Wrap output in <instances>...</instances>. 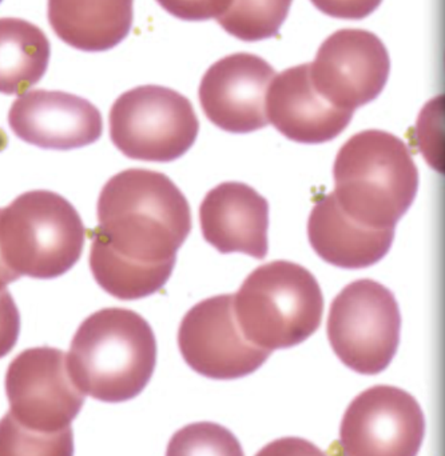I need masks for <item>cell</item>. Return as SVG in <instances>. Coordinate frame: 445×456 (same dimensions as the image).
Returning a JSON list of instances; mask_svg holds the SVG:
<instances>
[{"mask_svg":"<svg viewBox=\"0 0 445 456\" xmlns=\"http://www.w3.org/2000/svg\"><path fill=\"white\" fill-rule=\"evenodd\" d=\"M166 456H245L227 428L211 422L193 423L171 436Z\"/></svg>","mask_w":445,"mask_h":456,"instance_id":"obj_21","label":"cell"},{"mask_svg":"<svg viewBox=\"0 0 445 456\" xmlns=\"http://www.w3.org/2000/svg\"><path fill=\"white\" fill-rule=\"evenodd\" d=\"M178 346L185 362L210 379L232 380L253 374L270 351L243 337L233 307V295L209 297L182 319Z\"/></svg>","mask_w":445,"mask_h":456,"instance_id":"obj_10","label":"cell"},{"mask_svg":"<svg viewBox=\"0 0 445 456\" xmlns=\"http://www.w3.org/2000/svg\"><path fill=\"white\" fill-rule=\"evenodd\" d=\"M267 117L291 141L320 144L337 138L352 120L353 111L339 109L320 95L310 80L309 64H301L270 83Z\"/></svg>","mask_w":445,"mask_h":456,"instance_id":"obj_14","label":"cell"},{"mask_svg":"<svg viewBox=\"0 0 445 456\" xmlns=\"http://www.w3.org/2000/svg\"><path fill=\"white\" fill-rule=\"evenodd\" d=\"M21 332V315L10 291L0 289V359L15 347Z\"/></svg>","mask_w":445,"mask_h":456,"instance_id":"obj_23","label":"cell"},{"mask_svg":"<svg viewBox=\"0 0 445 456\" xmlns=\"http://www.w3.org/2000/svg\"><path fill=\"white\" fill-rule=\"evenodd\" d=\"M424 433V414L411 394L376 386L345 411L340 447L344 456H416Z\"/></svg>","mask_w":445,"mask_h":456,"instance_id":"obj_9","label":"cell"},{"mask_svg":"<svg viewBox=\"0 0 445 456\" xmlns=\"http://www.w3.org/2000/svg\"><path fill=\"white\" fill-rule=\"evenodd\" d=\"M401 315L395 295L379 281L348 284L332 302L326 334L334 354L353 371H384L400 343Z\"/></svg>","mask_w":445,"mask_h":456,"instance_id":"obj_7","label":"cell"},{"mask_svg":"<svg viewBox=\"0 0 445 456\" xmlns=\"http://www.w3.org/2000/svg\"><path fill=\"white\" fill-rule=\"evenodd\" d=\"M163 10L182 20L217 19L229 7L230 0H157Z\"/></svg>","mask_w":445,"mask_h":456,"instance_id":"obj_22","label":"cell"},{"mask_svg":"<svg viewBox=\"0 0 445 456\" xmlns=\"http://www.w3.org/2000/svg\"><path fill=\"white\" fill-rule=\"evenodd\" d=\"M50 42L42 29L21 19H0V94H21L47 71Z\"/></svg>","mask_w":445,"mask_h":456,"instance_id":"obj_18","label":"cell"},{"mask_svg":"<svg viewBox=\"0 0 445 456\" xmlns=\"http://www.w3.org/2000/svg\"><path fill=\"white\" fill-rule=\"evenodd\" d=\"M308 235L316 254L329 265L358 270L383 259L395 238V228L377 230L350 219L340 208L334 192L316 202Z\"/></svg>","mask_w":445,"mask_h":456,"instance_id":"obj_16","label":"cell"},{"mask_svg":"<svg viewBox=\"0 0 445 456\" xmlns=\"http://www.w3.org/2000/svg\"><path fill=\"white\" fill-rule=\"evenodd\" d=\"M316 8L332 18L360 20L371 15L383 0H310Z\"/></svg>","mask_w":445,"mask_h":456,"instance_id":"obj_24","label":"cell"},{"mask_svg":"<svg viewBox=\"0 0 445 456\" xmlns=\"http://www.w3.org/2000/svg\"><path fill=\"white\" fill-rule=\"evenodd\" d=\"M256 456H328L301 438H283L265 446Z\"/></svg>","mask_w":445,"mask_h":456,"instance_id":"obj_25","label":"cell"},{"mask_svg":"<svg viewBox=\"0 0 445 456\" xmlns=\"http://www.w3.org/2000/svg\"><path fill=\"white\" fill-rule=\"evenodd\" d=\"M70 377L85 395L104 403L138 396L157 364V340L136 311L103 308L75 332L66 355Z\"/></svg>","mask_w":445,"mask_h":456,"instance_id":"obj_2","label":"cell"},{"mask_svg":"<svg viewBox=\"0 0 445 456\" xmlns=\"http://www.w3.org/2000/svg\"><path fill=\"white\" fill-rule=\"evenodd\" d=\"M201 230L221 254H268L269 203L245 183L227 182L208 192L200 208Z\"/></svg>","mask_w":445,"mask_h":456,"instance_id":"obj_15","label":"cell"},{"mask_svg":"<svg viewBox=\"0 0 445 456\" xmlns=\"http://www.w3.org/2000/svg\"><path fill=\"white\" fill-rule=\"evenodd\" d=\"M0 456H74L71 426L56 433L29 430L10 412L0 419Z\"/></svg>","mask_w":445,"mask_h":456,"instance_id":"obj_20","label":"cell"},{"mask_svg":"<svg viewBox=\"0 0 445 456\" xmlns=\"http://www.w3.org/2000/svg\"><path fill=\"white\" fill-rule=\"evenodd\" d=\"M5 394L11 417L40 433L70 428L85 404V394L67 370L66 354L45 346L24 350L11 362Z\"/></svg>","mask_w":445,"mask_h":456,"instance_id":"obj_8","label":"cell"},{"mask_svg":"<svg viewBox=\"0 0 445 456\" xmlns=\"http://www.w3.org/2000/svg\"><path fill=\"white\" fill-rule=\"evenodd\" d=\"M85 238L79 214L56 192H24L0 210V255L21 276L63 275L79 260Z\"/></svg>","mask_w":445,"mask_h":456,"instance_id":"obj_5","label":"cell"},{"mask_svg":"<svg viewBox=\"0 0 445 456\" xmlns=\"http://www.w3.org/2000/svg\"><path fill=\"white\" fill-rule=\"evenodd\" d=\"M390 69V55L380 37L353 28L331 35L309 64L317 93L348 111L375 101L387 85Z\"/></svg>","mask_w":445,"mask_h":456,"instance_id":"obj_11","label":"cell"},{"mask_svg":"<svg viewBox=\"0 0 445 456\" xmlns=\"http://www.w3.org/2000/svg\"><path fill=\"white\" fill-rule=\"evenodd\" d=\"M110 139L130 159L169 163L186 154L200 122L186 96L161 86L122 94L109 115Z\"/></svg>","mask_w":445,"mask_h":456,"instance_id":"obj_6","label":"cell"},{"mask_svg":"<svg viewBox=\"0 0 445 456\" xmlns=\"http://www.w3.org/2000/svg\"><path fill=\"white\" fill-rule=\"evenodd\" d=\"M243 337L272 351L294 347L321 324L324 297L315 276L297 263L277 260L256 268L233 295Z\"/></svg>","mask_w":445,"mask_h":456,"instance_id":"obj_4","label":"cell"},{"mask_svg":"<svg viewBox=\"0 0 445 456\" xmlns=\"http://www.w3.org/2000/svg\"><path fill=\"white\" fill-rule=\"evenodd\" d=\"M19 278H21V275L13 273V271L5 265L2 255H0V289H5V286L12 283V281H18Z\"/></svg>","mask_w":445,"mask_h":456,"instance_id":"obj_26","label":"cell"},{"mask_svg":"<svg viewBox=\"0 0 445 456\" xmlns=\"http://www.w3.org/2000/svg\"><path fill=\"white\" fill-rule=\"evenodd\" d=\"M292 0H230L219 26L243 42L276 37L291 10Z\"/></svg>","mask_w":445,"mask_h":456,"instance_id":"obj_19","label":"cell"},{"mask_svg":"<svg viewBox=\"0 0 445 456\" xmlns=\"http://www.w3.org/2000/svg\"><path fill=\"white\" fill-rule=\"evenodd\" d=\"M0 2H2V0H0Z\"/></svg>","mask_w":445,"mask_h":456,"instance_id":"obj_27","label":"cell"},{"mask_svg":"<svg viewBox=\"0 0 445 456\" xmlns=\"http://www.w3.org/2000/svg\"><path fill=\"white\" fill-rule=\"evenodd\" d=\"M8 123L26 143L59 151L95 143L103 133L98 109L62 91L34 90L19 96L11 106Z\"/></svg>","mask_w":445,"mask_h":456,"instance_id":"obj_13","label":"cell"},{"mask_svg":"<svg viewBox=\"0 0 445 456\" xmlns=\"http://www.w3.org/2000/svg\"><path fill=\"white\" fill-rule=\"evenodd\" d=\"M192 231V211L165 174L130 168L112 176L98 200L90 268L96 283L120 300L160 291Z\"/></svg>","mask_w":445,"mask_h":456,"instance_id":"obj_1","label":"cell"},{"mask_svg":"<svg viewBox=\"0 0 445 456\" xmlns=\"http://www.w3.org/2000/svg\"><path fill=\"white\" fill-rule=\"evenodd\" d=\"M275 77V69L253 53L225 56L203 75L198 91L203 112L227 133L261 130L269 125L267 94Z\"/></svg>","mask_w":445,"mask_h":456,"instance_id":"obj_12","label":"cell"},{"mask_svg":"<svg viewBox=\"0 0 445 456\" xmlns=\"http://www.w3.org/2000/svg\"><path fill=\"white\" fill-rule=\"evenodd\" d=\"M134 0H48V20L71 47L99 53L119 45L133 23Z\"/></svg>","mask_w":445,"mask_h":456,"instance_id":"obj_17","label":"cell"},{"mask_svg":"<svg viewBox=\"0 0 445 456\" xmlns=\"http://www.w3.org/2000/svg\"><path fill=\"white\" fill-rule=\"evenodd\" d=\"M334 176V195L342 210L377 230L395 228L419 189V171L408 146L385 131L353 135L337 154Z\"/></svg>","mask_w":445,"mask_h":456,"instance_id":"obj_3","label":"cell"}]
</instances>
